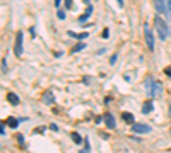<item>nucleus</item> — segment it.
<instances>
[{
    "instance_id": "f257e3e1",
    "label": "nucleus",
    "mask_w": 171,
    "mask_h": 153,
    "mask_svg": "<svg viewBox=\"0 0 171 153\" xmlns=\"http://www.w3.org/2000/svg\"><path fill=\"white\" fill-rule=\"evenodd\" d=\"M154 27H156V31H157V36H159V39L161 41H164V39H168V36H169V26L166 24V22L163 21V17H159V15H156L154 17Z\"/></svg>"
},
{
    "instance_id": "f03ea898",
    "label": "nucleus",
    "mask_w": 171,
    "mask_h": 153,
    "mask_svg": "<svg viewBox=\"0 0 171 153\" xmlns=\"http://www.w3.org/2000/svg\"><path fill=\"white\" fill-rule=\"evenodd\" d=\"M23 39H24V34H23V31H17L15 33V44H14V53H15V56H23Z\"/></svg>"
},
{
    "instance_id": "7ed1b4c3",
    "label": "nucleus",
    "mask_w": 171,
    "mask_h": 153,
    "mask_svg": "<svg viewBox=\"0 0 171 153\" xmlns=\"http://www.w3.org/2000/svg\"><path fill=\"white\" fill-rule=\"evenodd\" d=\"M144 37H145V44L151 51H154V34H152V29L149 27L147 24L144 26Z\"/></svg>"
},
{
    "instance_id": "20e7f679",
    "label": "nucleus",
    "mask_w": 171,
    "mask_h": 153,
    "mask_svg": "<svg viewBox=\"0 0 171 153\" xmlns=\"http://www.w3.org/2000/svg\"><path fill=\"white\" fill-rule=\"evenodd\" d=\"M163 92H164L163 84H161L159 80H154V84H152V92H151V97H152V99H157V97H161V95H163Z\"/></svg>"
},
{
    "instance_id": "39448f33",
    "label": "nucleus",
    "mask_w": 171,
    "mask_h": 153,
    "mask_svg": "<svg viewBox=\"0 0 171 153\" xmlns=\"http://www.w3.org/2000/svg\"><path fill=\"white\" fill-rule=\"evenodd\" d=\"M132 131L134 133H151V126L149 124H144V123H134L132 124Z\"/></svg>"
},
{
    "instance_id": "423d86ee",
    "label": "nucleus",
    "mask_w": 171,
    "mask_h": 153,
    "mask_svg": "<svg viewBox=\"0 0 171 153\" xmlns=\"http://www.w3.org/2000/svg\"><path fill=\"white\" fill-rule=\"evenodd\" d=\"M103 119H104V123H106V128H108V129H113V128L116 126L115 117H113V114H111V112H104Z\"/></svg>"
},
{
    "instance_id": "0eeeda50",
    "label": "nucleus",
    "mask_w": 171,
    "mask_h": 153,
    "mask_svg": "<svg viewBox=\"0 0 171 153\" xmlns=\"http://www.w3.org/2000/svg\"><path fill=\"white\" fill-rule=\"evenodd\" d=\"M152 2H154V7H156V10L159 12V14H164V12L168 10L166 0H152Z\"/></svg>"
},
{
    "instance_id": "6e6552de",
    "label": "nucleus",
    "mask_w": 171,
    "mask_h": 153,
    "mask_svg": "<svg viewBox=\"0 0 171 153\" xmlns=\"http://www.w3.org/2000/svg\"><path fill=\"white\" fill-rule=\"evenodd\" d=\"M152 84H154V78H152V76H145L144 87H145V92H147L149 97H151V92H152Z\"/></svg>"
},
{
    "instance_id": "1a4fd4ad",
    "label": "nucleus",
    "mask_w": 171,
    "mask_h": 153,
    "mask_svg": "<svg viewBox=\"0 0 171 153\" xmlns=\"http://www.w3.org/2000/svg\"><path fill=\"white\" fill-rule=\"evenodd\" d=\"M152 111H154V104H152V100L144 102V106H142V114H151Z\"/></svg>"
},
{
    "instance_id": "9d476101",
    "label": "nucleus",
    "mask_w": 171,
    "mask_h": 153,
    "mask_svg": "<svg viewBox=\"0 0 171 153\" xmlns=\"http://www.w3.org/2000/svg\"><path fill=\"white\" fill-rule=\"evenodd\" d=\"M43 102H45L46 106H52L53 102H55V97H53V92H45V95H43Z\"/></svg>"
},
{
    "instance_id": "9b49d317",
    "label": "nucleus",
    "mask_w": 171,
    "mask_h": 153,
    "mask_svg": "<svg viewBox=\"0 0 171 153\" xmlns=\"http://www.w3.org/2000/svg\"><path fill=\"white\" fill-rule=\"evenodd\" d=\"M7 100H9V104H12V106H19V102H21L14 92H7Z\"/></svg>"
},
{
    "instance_id": "f8f14e48",
    "label": "nucleus",
    "mask_w": 171,
    "mask_h": 153,
    "mask_svg": "<svg viewBox=\"0 0 171 153\" xmlns=\"http://www.w3.org/2000/svg\"><path fill=\"white\" fill-rule=\"evenodd\" d=\"M69 36H70V37H75V39L84 41L86 37L89 36V33H87V31H86V33H74V31H69Z\"/></svg>"
},
{
    "instance_id": "ddd939ff",
    "label": "nucleus",
    "mask_w": 171,
    "mask_h": 153,
    "mask_svg": "<svg viewBox=\"0 0 171 153\" xmlns=\"http://www.w3.org/2000/svg\"><path fill=\"white\" fill-rule=\"evenodd\" d=\"M91 14H93V5H89V7H87V10H86L84 14H82L81 17H79V22H86L87 19L91 17Z\"/></svg>"
},
{
    "instance_id": "4468645a",
    "label": "nucleus",
    "mask_w": 171,
    "mask_h": 153,
    "mask_svg": "<svg viewBox=\"0 0 171 153\" xmlns=\"http://www.w3.org/2000/svg\"><path fill=\"white\" fill-rule=\"evenodd\" d=\"M122 119L123 121H125V123H128V124H134V114H132V112H123L122 114Z\"/></svg>"
},
{
    "instance_id": "2eb2a0df",
    "label": "nucleus",
    "mask_w": 171,
    "mask_h": 153,
    "mask_svg": "<svg viewBox=\"0 0 171 153\" xmlns=\"http://www.w3.org/2000/svg\"><path fill=\"white\" fill-rule=\"evenodd\" d=\"M5 124H9L10 128H17L19 119H15V117H7V119H5Z\"/></svg>"
},
{
    "instance_id": "dca6fc26",
    "label": "nucleus",
    "mask_w": 171,
    "mask_h": 153,
    "mask_svg": "<svg viewBox=\"0 0 171 153\" xmlns=\"http://www.w3.org/2000/svg\"><path fill=\"white\" fill-rule=\"evenodd\" d=\"M72 141H74L75 145H79V143H82L84 139L81 138V135H79V133H72Z\"/></svg>"
},
{
    "instance_id": "f3484780",
    "label": "nucleus",
    "mask_w": 171,
    "mask_h": 153,
    "mask_svg": "<svg viewBox=\"0 0 171 153\" xmlns=\"http://www.w3.org/2000/svg\"><path fill=\"white\" fill-rule=\"evenodd\" d=\"M86 48V43H79V44H75L74 48H72V53H77V51H82Z\"/></svg>"
},
{
    "instance_id": "a211bd4d",
    "label": "nucleus",
    "mask_w": 171,
    "mask_h": 153,
    "mask_svg": "<svg viewBox=\"0 0 171 153\" xmlns=\"http://www.w3.org/2000/svg\"><path fill=\"white\" fill-rule=\"evenodd\" d=\"M89 150H91V145H89V138H86V139H84V150H82V153L89 151Z\"/></svg>"
},
{
    "instance_id": "6ab92c4d",
    "label": "nucleus",
    "mask_w": 171,
    "mask_h": 153,
    "mask_svg": "<svg viewBox=\"0 0 171 153\" xmlns=\"http://www.w3.org/2000/svg\"><path fill=\"white\" fill-rule=\"evenodd\" d=\"M2 73H7V60L2 58Z\"/></svg>"
},
{
    "instance_id": "aec40b11",
    "label": "nucleus",
    "mask_w": 171,
    "mask_h": 153,
    "mask_svg": "<svg viewBox=\"0 0 171 153\" xmlns=\"http://www.w3.org/2000/svg\"><path fill=\"white\" fill-rule=\"evenodd\" d=\"M56 17H58L60 21H63V19L67 17V15H65V10H62V9H60V10H58V14H56Z\"/></svg>"
},
{
    "instance_id": "412c9836",
    "label": "nucleus",
    "mask_w": 171,
    "mask_h": 153,
    "mask_svg": "<svg viewBox=\"0 0 171 153\" xmlns=\"http://www.w3.org/2000/svg\"><path fill=\"white\" fill-rule=\"evenodd\" d=\"M65 9H74V4H72V0H65Z\"/></svg>"
},
{
    "instance_id": "4be33fe9",
    "label": "nucleus",
    "mask_w": 171,
    "mask_h": 153,
    "mask_svg": "<svg viewBox=\"0 0 171 153\" xmlns=\"http://www.w3.org/2000/svg\"><path fill=\"white\" fill-rule=\"evenodd\" d=\"M116 60H118V55H113L111 58H110V65H115V63H116Z\"/></svg>"
},
{
    "instance_id": "5701e85b",
    "label": "nucleus",
    "mask_w": 171,
    "mask_h": 153,
    "mask_svg": "<svg viewBox=\"0 0 171 153\" xmlns=\"http://www.w3.org/2000/svg\"><path fill=\"white\" fill-rule=\"evenodd\" d=\"M0 133H2V136H5V121L0 124Z\"/></svg>"
},
{
    "instance_id": "b1692460",
    "label": "nucleus",
    "mask_w": 171,
    "mask_h": 153,
    "mask_svg": "<svg viewBox=\"0 0 171 153\" xmlns=\"http://www.w3.org/2000/svg\"><path fill=\"white\" fill-rule=\"evenodd\" d=\"M164 73H166L168 76H171V66H166V68H164Z\"/></svg>"
},
{
    "instance_id": "393cba45",
    "label": "nucleus",
    "mask_w": 171,
    "mask_h": 153,
    "mask_svg": "<svg viewBox=\"0 0 171 153\" xmlns=\"http://www.w3.org/2000/svg\"><path fill=\"white\" fill-rule=\"evenodd\" d=\"M17 141L23 145V143H24V136H23V135H19V136H17Z\"/></svg>"
},
{
    "instance_id": "a878e982",
    "label": "nucleus",
    "mask_w": 171,
    "mask_h": 153,
    "mask_svg": "<svg viewBox=\"0 0 171 153\" xmlns=\"http://www.w3.org/2000/svg\"><path fill=\"white\" fill-rule=\"evenodd\" d=\"M50 129H53V131H58V126H56V124H50Z\"/></svg>"
},
{
    "instance_id": "bb28decb",
    "label": "nucleus",
    "mask_w": 171,
    "mask_h": 153,
    "mask_svg": "<svg viewBox=\"0 0 171 153\" xmlns=\"http://www.w3.org/2000/svg\"><path fill=\"white\" fill-rule=\"evenodd\" d=\"M110 36V33H108V29H104L103 31V37H108Z\"/></svg>"
},
{
    "instance_id": "cd10ccee",
    "label": "nucleus",
    "mask_w": 171,
    "mask_h": 153,
    "mask_svg": "<svg viewBox=\"0 0 171 153\" xmlns=\"http://www.w3.org/2000/svg\"><path fill=\"white\" fill-rule=\"evenodd\" d=\"M166 5H168V10H171V0H166Z\"/></svg>"
},
{
    "instance_id": "c85d7f7f",
    "label": "nucleus",
    "mask_w": 171,
    "mask_h": 153,
    "mask_svg": "<svg viewBox=\"0 0 171 153\" xmlns=\"http://www.w3.org/2000/svg\"><path fill=\"white\" fill-rule=\"evenodd\" d=\"M60 4H62V0H55V7H60Z\"/></svg>"
},
{
    "instance_id": "c756f323",
    "label": "nucleus",
    "mask_w": 171,
    "mask_h": 153,
    "mask_svg": "<svg viewBox=\"0 0 171 153\" xmlns=\"http://www.w3.org/2000/svg\"><path fill=\"white\" fill-rule=\"evenodd\" d=\"M116 2H118V7H123V4H125L123 0H116Z\"/></svg>"
},
{
    "instance_id": "7c9ffc66",
    "label": "nucleus",
    "mask_w": 171,
    "mask_h": 153,
    "mask_svg": "<svg viewBox=\"0 0 171 153\" xmlns=\"http://www.w3.org/2000/svg\"><path fill=\"white\" fill-rule=\"evenodd\" d=\"M89 2H91V0H84V4H87V5H91Z\"/></svg>"
},
{
    "instance_id": "2f4dec72",
    "label": "nucleus",
    "mask_w": 171,
    "mask_h": 153,
    "mask_svg": "<svg viewBox=\"0 0 171 153\" xmlns=\"http://www.w3.org/2000/svg\"><path fill=\"white\" fill-rule=\"evenodd\" d=\"M169 114H171V102H169Z\"/></svg>"
},
{
    "instance_id": "473e14b6",
    "label": "nucleus",
    "mask_w": 171,
    "mask_h": 153,
    "mask_svg": "<svg viewBox=\"0 0 171 153\" xmlns=\"http://www.w3.org/2000/svg\"><path fill=\"white\" fill-rule=\"evenodd\" d=\"M169 133H171V129H169Z\"/></svg>"
}]
</instances>
